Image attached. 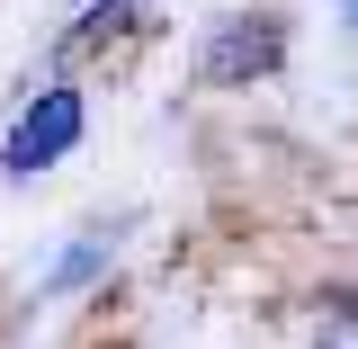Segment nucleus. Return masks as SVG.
Listing matches in <instances>:
<instances>
[{"mask_svg": "<svg viewBox=\"0 0 358 349\" xmlns=\"http://www.w3.org/2000/svg\"><path fill=\"white\" fill-rule=\"evenodd\" d=\"M331 9H341V18H350V36H358V0H331Z\"/></svg>", "mask_w": 358, "mask_h": 349, "instance_id": "nucleus-4", "label": "nucleus"}, {"mask_svg": "<svg viewBox=\"0 0 358 349\" xmlns=\"http://www.w3.org/2000/svg\"><path fill=\"white\" fill-rule=\"evenodd\" d=\"M108 242H117V233H99V224H90V233H72V242H63V260L36 278V296H72V287H90V278L108 269Z\"/></svg>", "mask_w": 358, "mask_h": 349, "instance_id": "nucleus-3", "label": "nucleus"}, {"mask_svg": "<svg viewBox=\"0 0 358 349\" xmlns=\"http://www.w3.org/2000/svg\"><path fill=\"white\" fill-rule=\"evenodd\" d=\"M287 63V18L278 9H233L197 36V81L206 90H251Z\"/></svg>", "mask_w": 358, "mask_h": 349, "instance_id": "nucleus-2", "label": "nucleus"}, {"mask_svg": "<svg viewBox=\"0 0 358 349\" xmlns=\"http://www.w3.org/2000/svg\"><path fill=\"white\" fill-rule=\"evenodd\" d=\"M81 134H90L81 90H72V81L36 90V99L9 117V134H0V179H36V171H54V162H72V152H81Z\"/></svg>", "mask_w": 358, "mask_h": 349, "instance_id": "nucleus-1", "label": "nucleus"}]
</instances>
